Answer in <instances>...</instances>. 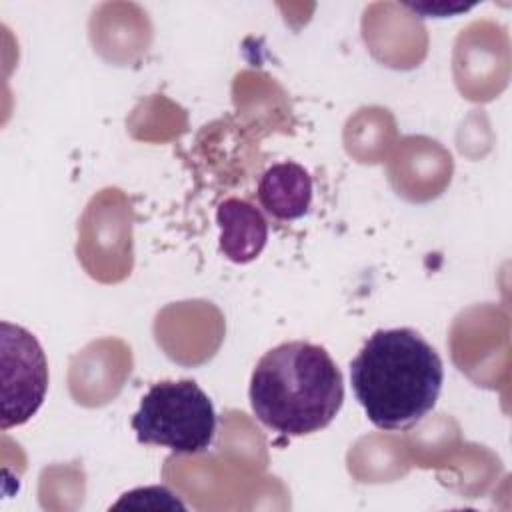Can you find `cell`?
<instances>
[{
    "label": "cell",
    "instance_id": "obj_2",
    "mask_svg": "<svg viewBox=\"0 0 512 512\" xmlns=\"http://www.w3.org/2000/svg\"><path fill=\"white\" fill-rule=\"evenodd\" d=\"M254 416L282 436L326 428L342 408L344 378L326 348L292 340L268 350L250 378Z\"/></svg>",
    "mask_w": 512,
    "mask_h": 512
},
{
    "label": "cell",
    "instance_id": "obj_5",
    "mask_svg": "<svg viewBox=\"0 0 512 512\" xmlns=\"http://www.w3.org/2000/svg\"><path fill=\"white\" fill-rule=\"evenodd\" d=\"M220 252L234 264H248L260 256L268 240L264 214L242 198H226L216 208Z\"/></svg>",
    "mask_w": 512,
    "mask_h": 512
},
{
    "label": "cell",
    "instance_id": "obj_1",
    "mask_svg": "<svg viewBox=\"0 0 512 512\" xmlns=\"http://www.w3.org/2000/svg\"><path fill=\"white\" fill-rule=\"evenodd\" d=\"M442 382V358L412 328L376 330L350 362L352 392L380 430L416 426L436 406Z\"/></svg>",
    "mask_w": 512,
    "mask_h": 512
},
{
    "label": "cell",
    "instance_id": "obj_3",
    "mask_svg": "<svg viewBox=\"0 0 512 512\" xmlns=\"http://www.w3.org/2000/svg\"><path fill=\"white\" fill-rule=\"evenodd\" d=\"M132 430L140 444L166 446L174 454H200L214 440L216 412L194 380H164L142 396Z\"/></svg>",
    "mask_w": 512,
    "mask_h": 512
},
{
    "label": "cell",
    "instance_id": "obj_4",
    "mask_svg": "<svg viewBox=\"0 0 512 512\" xmlns=\"http://www.w3.org/2000/svg\"><path fill=\"white\" fill-rule=\"evenodd\" d=\"M2 416L8 430L28 422L44 402L48 390V362L40 342L22 326L0 324Z\"/></svg>",
    "mask_w": 512,
    "mask_h": 512
},
{
    "label": "cell",
    "instance_id": "obj_7",
    "mask_svg": "<svg viewBox=\"0 0 512 512\" xmlns=\"http://www.w3.org/2000/svg\"><path fill=\"white\" fill-rule=\"evenodd\" d=\"M406 8H410L416 14H422V18L428 16H456L460 12L470 10L474 4H460V2H404Z\"/></svg>",
    "mask_w": 512,
    "mask_h": 512
},
{
    "label": "cell",
    "instance_id": "obj_6",
    "mask_svg": "<svg viewBox=\"0 0 512 512\" xmlns=\"http://www.w3.org/2000/svg\"><path fill=\"white\" fill-rule=\"evenodd\" d=\"M260 206L278 220L302 218L312 202V178L296 162L272 164L258 182Z\"/></svg>",
    "mask_w": 512,
    "mask_h": 512
}]
</instances>
